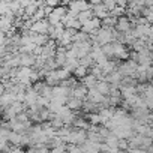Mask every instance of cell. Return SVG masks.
<instances>
[{
  "label": "cell",
  "mask_w": 153,
  "mask_h": 153,
  "mask_svg": "<svg viewBox=\"0 0 153 153\" xmlns=\"http://www.w3.org/2000/svg\"><path fill=\"white\" fill-rule=\"evenodd\" d=\"M68 8H69V14L78 17L80 12L90 9V8H92V3L89 2V0H72Z\"/></svg>",
  "instance_id": "cell-1"
},
{
  "label": "cell",
  "mask_w": 153,
  "mask_h": 153,
  "mask_svg": "<svg viewBox=\"0 0 153 153\" xmlns=\"http://www.w3.org/2000/svg\"><path fill=\"white\" fill-rule=\"evenodd\" d=\"M117 69H119L123 75H132V76H135V75H137V69H138V62L131 59V60H128V62L120 63Z\"/></svg>",
  "instance_id": "cell-2"
},
{
  "label": "cell",
  "mask_w": 153,
  "mask_h": 153,
  "mask_svg": "<svg viewBox=\"0 0 153 153\" xmlns=\"http://www.w3.org/2000/svg\"><path fill=\"white\" fill-rule=\"evenodd\" d=\"M113 48H114V57L122 59V60H126L131 57V53L128 51L126 44H123L120 41H113Z\"/></svg>",
  "instance_id": "cell-3"
},
{
  "label": "cell",
  "mask_w": 153,
  "mask_h": 153,
  "mask_svg": "<svg viewBox=\"0 0 153 153\" xmlns=\"http://www.w3.org/2000/svg\"><path fill=\"white\" fill-rule=\"evenodd\" d=\"M101 26H102V20H101V18H98V17H93L92 20H89L87 23H84V24H83L81 30L90 35V33L96 32V30H98Z\"/></svg>",
  "instance_id": "cell-4"
},
{
  "label": "cell",
  "mask_w": 153,
  "mask_h": 153,
  "mask_svg": "<svg viewBox=\"0 0 153 153\" xmlns=\"http://www.w3.org/2000/svg\"><path fill=\"white\" fill-rule=\"evenodd\" d=\"M131 21H132V20H131L129 17H125V15L119 17L117 24H116V30H117L119 33H126V32H129L131 27H132V23H131Z\"/></svg>",
  "instance_id": "cell-5"
},
{
  "label": "cell",
  "mask_w": 153,
  "mask_h": 153,
  "mask_svg": "<svg viewBox=\"0 0 153 153\" xmlns=\"http://www.w3.org/2000/svg\"><path fill=\"white\" fill-rule=\"evenodd\" d=\"M50 27H51L50 21L44 18V20H38V21H35L33 26H32V30L36 32V33H44V35H47L48 30H50Z\"/></svg>",
  "instance_id": "cell-6"
},
{
  "label": "cell",
  "mask_w": 153,
  "mask_h": 153,
  "mask_svg": "<svg viewBox=\"0 0 153 153\" xmlns=\"http://www.w3.org/2000/svg\"><path fill=\"white\" fill-rule=\"evenodd\" d=\"M65 30H66V26L63 24V23H59V24H54V26H51L50 27V30H48V36L51 38V39H60L62 38V35L65 33Z\"/></svg>",
  "instance_id": "cell-7"
},
{
  "label": "cell",
  "mask_w": 153,
  "mask_h": 153,
  "mask_svg": "<svg viewBox=\"0 0 153 153\" xmlns=\"http://www.w3.org/2000/svg\"><path fill=\"white\" fill-rule=\"evenodd\" d=\"M92 9H93V12H95V17H98V18H101V20L107 18V17L111 14V11L105 6V3H104V2H102V3H99V5H93V6H92Z\"/></svg>",
  "instance_id": "cell-8"
},
{
  "label": "cell",
  "mask_w": 153,
  "mask_h": 153,
  "mask_svg": "<svg viewBox=\"0 0 153 153\" xmlns=\"http://www.w3.org/2000/svg\"><path fill=\"white\" fill-rule=\"evenodd\" d=\"M38 99H39V92L33 87V86H30L27 90H26V104L30 107V105H35V104H38Z\"/></svg>",
  "instance_id": "cell-9"
},
{
  "label": "cell",
  "mask_w": 153,
  "mask_h": 153,
  "mask_svg": "<svg viewBox=\"0 0 153 153\" xmlns=\"http://www.w3.org/2000/svg\"><path fill=\"white\" fill-rule=\"evenodd\" d=\"M20 60H21V66H36V56L30 54V53H23L20 51Z\"/></svg>",
  "instance_id": "cell-10"
},
{
  "label": "cell",
  "mask_w": 153,
  "mask_h": 153,
  "mask_svg": "<svg viewBox=\"0 0 153 153\" xmlns=\"http://www.w3.org/2000/svg\"><path fill=\"white\" fill-rule=\"evenodd\" d=\"M114 111H116V108L114 107H102L101 110H99V114H101V122L104 123V125H107L111 119H113V116H114Z\"/></svg>",
  "instance_id": "cell-11"
},
{
  "label": "cell",
  "mask_w": 153,
  "mask_h": 153,
  "mask_svg": "<svg viewBox=\"0 0 153 153\" xmlns=\"http://www.w3.org/2000/svg\"><path fill=\"white\" fill-rule=\"evenodd\" d=\"M72 96H75V98H78V99H86L87 96H89V89L81 83V84H78L75 89H74V92H72Z\"/></svg>",
  "instance_id": "cell-12"
},
{
  "label": "cell",
  "mask_w": 153,
  "mask_h": 153,
  "mask_svg": "<svg viewBox=\"0 0 153 153\" xmlns=\"http://www.w3.org/2000/svg\"><path fill=\"white\" fill-rule=\"evenodd\" d=\"M98 78L93 75V74H89V75H86V76H83L81 78V83L87 87V89H93V87H96L98 86Z\"/></svg>",
  "instance_id": "cell-13"
},
{
  "label": "cell",
  "mask_w": 153,
  "mask_h": 153,
  "mask_svg": "<svg viewBox=\"0 0 153 153\" xmlns=\"http://www.w3.org/2000/svg\"><path fill=\"white\" fill-rule=\"evenodd\" d=\"M96 89H98L102 95H105V96H110V93H111V84H110L107 80H99Z\"/></svg>",
  "instance_id": "cell-14"
},
{
  "label": "cell",
  "mask_w": 153,
  "mask_h": 153,
  "mask_svg": "<svg viewBox=\"0 0 153 153\" xmlns=\"http://www.w3.org/2000/svg\"><path fill=\"white\" fill-rule=\"evenodd\" d=\"M68 107H69L72 111L81 110V108H83V99H78V98H75V96H71L69 101H68Z\"/></svg>",
  "instance_id": "cell-15"
},
{
  "label": "cell",
  "mask_w": 153,
  "mask_h": 153,
  "mask_svg": "<svg viewBox=\"0 0 153 153\" xmlns=\"http://www.w3.org/2000/svg\"><path fill=\"white\" fill-rule=\"evenodd\" d=\"M93 17H95V12H93V9L90 8V9H87V11H83V12H80L76 18H78V20H80V21L84 24V23H87L89 20H92Z\"/></svg>",
  "instance_id": "cell-16"
},
{
  "label": "cell",
  "mask_w": 153,
  "mask_h": 153,
  "mask_svg": "<svg viewBox=\"0 0 153 153\" xmlns=\"http://www.w3.org/2000/svg\"><path fill=\"white\" fill-rule=\"evenodd\" d=\"M74 126L75 128H83V129H90L92 128V123L89 120H86L84 117H76L75 122H74Z\"/></svg>",
  "instance_id": "cell-17"
},
{
  "label": "cell",
  "mask_w": 153,
  "mask_h": 153,
  "mask_svg": "<svg viewBox=\"0 0 153 153\" xmlns=\"http://www.w3.org/2000/svg\"><path fill=\"white\" fill-rule=\"evenodd\" d=\"M117 20H119L117 17H114V15H111V14H110L107 18H104V20H102V26H104V27H110V29H113V27H116Z\"/></svg>",
  "instance_id": "cell-18"
},
{
  "label": "cell",
  "mask_w": 153,
  "mask_h": 153,
  "mask_svg": "<svg viewBox=\"0 0 153 153\" xmlns=\"http://www.w3.org/2000/svg\"><path fill=\"white\" fill-rule=\"evenodd\" d=\"M87 71H89V68L80 63L78 66H76V69L74 71V74H75L76 78H83V76H86V75H87Z\"/></svg>",
  "instance_id": "cell-19"
},
{
  "label": "cell",
  "mask_w": 153,
  "mask_h": 153,
  "mask_svg": "<svg viewBox=\"0 0 153 153\" xmlns=\"http://www.w3.org/2000/svg\"><path fill=\"white\" fill-rule=\"evenodd\" d=\"M87 120H89L92 125H99V123H102V122H101V114H99V111H98V113H95V111L90 113V114L87 116Z\"/></svg>",
  "instance_id": "cell-20"
},
{
  "label": "cell",
  "mask_w": 153,
  "mask_h": 153,
  "mask_svg": "<svg viewBox=\"0 0 153 153\" xmlns=\"http://www.w3.org/2000/svg\"><path fill=\"white\" fill-rule=\"evenodd\" d=\"M62 86H66V87H69V89H75L76 86H78V83H76V80L75 78H66V80H63L62 81Z\"/></svg>",
  "instance_id": "cell-21"
},
{
  "label": "cell",
  "mask_w": 153,
  "mask_h": 153,
  "mask_svg": "<svg viewBox=\"0 0 153 153\" xmlns=\"http://www.w3.org/2000/svg\"><path fill=\"white\" fill-rule=\"evenodd\" d=\"M102 51L108 56V57H114V48H113V42L102 45Z\"/></svg>",
  "instance_id": "cell-22"
},
{
  "label": "cell",
  "mask_w": 153,
  "mask_h": 153,
  "mask_svg": "<svg viewBox=\"0 0 153 153\" xmlns=\"http://www.w3.org/2000/svg\"><path fill=\"white\" fill-rule=\"evenodd\" d=\"M47 17V12H45V9L44 8H38V11L35 12V15L32 17L35 21H38V20H44Z\"/></svg>",
  "instance_id": "cell-23"
},
{
  "label": "cell",
  "mask_w": 153,
  "mask_h": 153,
  "mask_svg": "<svg viewBox=\"0 0 153 153\" xmlns=\"http://www.w3.org/2000/svg\"><path fill=\"white\" fill-rule=\"evenodd\" d=\"M122 96H116V95H110V107H114V108H117V105H120V102H122V99H120Z\"/></svg>",
  "instance_id": "cell-24"
},
{
  "label": "cell",
  "mask_w": 153,
  "mask_h": 153,
  "mask_svg": "<svg viewBox=\"0 0 153 153\" xmlns=\"http://www.w3.org/2000/svg\"><path fill=\"white\" fill-rule=\"evenodd\" d=\"M104 3H105V6H107L110 11H113V9L117 6V0H104Z\"/></svg>",
  "instance_id": "cell-25"
},
{
  "label": "cell",
  "mask_w": 153,
  "mask_h": 153,
  "mask_svg": "<svg viewBox=\"0 0 153 153\" xmlns=\"http://www.w3.org/2000/svg\"><path fill=\"white\" fill-rule=\"evenodd\" d=\"M45 2H47V5H50V6L56 8V6H59V3H60V0H45Z\"/></svg>",
  "instance_id": "cell-26"
},
{
  "label": "cell",
  "mask_w": 153,
  "mask_h": 153,
  "mask_svg": "<svg viewBox=\"0 0 153 153\" xmlns=\"http://www.w3.org/2000/svg\"><path fill=\"white\" fill-rule=\"evenodd\" d=\"M89 2H90V3H92V6H93V5H99V3H102L104 0H89Z\"/></svg>",
  "instance_id": "cell-27"
}]
</instances>
